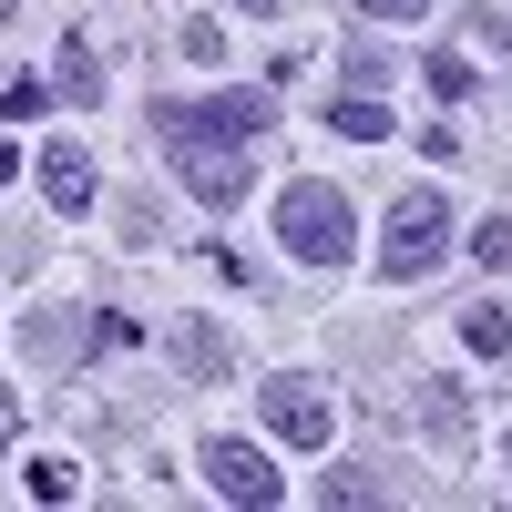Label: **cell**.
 I'll use <instances>...</instances> for the list:
<instances>
[{
	"label": "cell",
	"instance_id": "6da1fadb",
	"mask_svg": "<svg viewBox=\"0 0 512 512\" xmlns=\"http://www.w3.org/2000/svg\"><path fill=\"white\" fill-rule=\"evenodd\" d=\"M277 246L297 256V267H349L359 256V216H349V195L318 185V175H297L277 195Z\"/></svg>",
	"mask_w": 512,
	"mask_h": 512
},
{
	"label": "cell",
	"instance_id": "7a4b0ae2",
	"mask_svg": "<svg viewBox=\"0 0 512 512\" xmlns=\"http://www.w3.org/2000/svg\"><path fill=\"white\" fill-rule=\"evenodd\" d=\"M277 134V93H164L154 103V144H267Z\"/></svg>",
	"mask_w": 512,
	"mask_h": 512
},
{
	"label": "cell",
	"instance_id": "3957f363",
	"mask_svg": "<svg viewBox=\"0 0 512 512\" xmlns=\"http://www.w3.org/2000/svg\"><path fill=\"white\" fill-rule=\"evenodd\" d=\"M441 256H451V195L441 185H410L400 205H390V226H379V277H431L441 267Z\"/></svg>",
	"mask_w": 512,
	"mask_h": 512
},
{
	"label": "cell",
	"instance_id": "277c9868",
	"mask_svg": "<svg viewBox=\"0 0 512 512\" xmlns=\"http://www.w3.org/2000/svg\"><path fill=\"white\" fill-rule=\"evenodd\" d=\"M256 410H267V431L287 451H328V431H338V400L318 390V379H297V369H277L267 390H256Z\"/></svg>",
	"mask_w": 512,
	"mask_h": 512
},
{
	"label": "cell",
	"instance_id": "5b68a950",
	"mask_svg": "<svg viewBox=\"0 0 512 512\" xmlns=\"http://www.w3.org/2000/svg\"><path fill=\"white\" fill-rule=\"evenodd\" d=\"M175 154V175H185V195L195 205H246V175H256V144H164Z\"/></svg>",
	"mask_w": 512,
	"mask_h": 512
},
{
	"label": "cell",
	"instance_id": "8992f818",
	"mask_svg": "<svg viewBox=\"0 0 512 512\" xmlns=\"http://www.w3.org/2000/svg\"><path fill=\"white\" fill-rule=\"evenodd\" d=\"M205 482H216L226 502H246V512H267V502H287V482H277V461L256 451V441H205Z\"/></svg>",
	"mask_w": 512,
	"mask_h": 512
},
{
	"label": "cell",
	"instance_id": "52a82bcc",
	"mask_svg": "<svg viewBox=\"0 0 512 512\" xmlns=\"http://www.w3.org/2000/svg\"><path fill=\"white\" fill-rule=\"evenodd\" d=\"M41 195H52V216H82V205H93V154L82 144H41Z\"/></svg>",
	"mask_w": 512,
	"mask_h": 512
},
{
	"label": "cell",
	"instance_id": "ba28073f",
	"mask_svg": "<svg viewBox=\"0 0 512 512\" xmlns=\"http://www.w3.org/2000/svg\"><path fill=\"white\" fill-rule=\"evenodd\" d=\"M328 134L338 144H390V103H379V93H338L328 103Z\"/></svg>",
	"mask_w": 512,
	"mask_h": 512
},
{
	"label": "cell",
	"instance_id": "9c48e42d",
	"mask_svg": "<svg viewBox=\"0 0 512 512\" xmlns=\"http://www.w3.org/2000/svg\"><path fill=\"white\" fill-rule=\"evenodd\" d=\"M390 72H400V62L379 52V41H349V52H338V82H349V93H379Z\"/></svg>",
	"mask_w": 512,
	"mask_h": 512
},
{
	"label": "cell",
	"instance_id": "30bf717a",
	"mask_svg": "<svg viewBox=\"0 0 512 512\" xmlns=\"http://www.w3.org/2000/svg\"><path fill=\"white\" fill-rule=\"evenodd\" d=\"M52 93H62V103H103V62L82 52V41L62 52V72H52Z\"/></svg>",
	"mask_w": 512,
	"mask_h": 512
},
{
	"label": "cell",
	"instance_id": "8fae6325",
	"mask_svg": "<svg viewBox=\"0 0 512 512\" xmlns=\"http://www.w3.org/2000/svg\"><path fill=\"white\" fill-rule=\"evenodd\" d=\"M420 72H431V93H441V103H472V93H482V72H472V52H431Z\"/></svg>",
	"mask_w": 512,
	"mask_h": 512
},
{
	"label": "cell",
	"instance_id": "7c38bea8",
	"mask_svg": "<svg viewBox=\"0 0 512 512\" xmlns=\"http://www.w3.org/2000/svg\"><path fill=\"white\" fill-rule=\"evenodd\" d=\"M461 338H472L482 359H502V349H512V308H472V318H461Z\"/></svg>",
	"mask_w": 512,
	"mask_h": 512
},
{
	"label": "cell",
	"instance_id": "4fadbf2b",
	"mask_svg": "<svg viewBox=\"0 0 512 512\" xmlns=\"http://www.w3.org/2000/svg\"><path fill=\"white\" fill-rule=\"evenodd\" d=\"M349 11H359V21H431L441 0H349Z\"/></svg>",
	"mask_w": 512,
	"mask_h": 512
},
{
	"label": "cell",
	"instance_id": "5bb4252c",
	"mask_svg": "<svg viewBox=\"0 0 512 512\" xmlns=\"http://www.w3.org/2000/svg\"><path fill=\"white\" fill-rule=\"evenodd\" d=\"M31 502H72V461H31Z\"/></svg>",
	"mask_w": 512,
	"mask_h": 512
},
{
	"label": "cell",
	"instance_id": "9a60e30c",
	"mask_svg": "<svg viewBox=\"0 0 512 512\" xmlns=\"http://www.w3.org/2000/svg\"><path fill=\"white\" fill-rule=\"evenodd\" d=\"M318 492H328V502H379V472H328Z\"/></svg>",
	"mask_w": 512,
	"mask_h": 512
},
{
	"label": "cell",
	"instance_id": "2e32d148",
	"mask_svg": "<svg viewBox=\"0 0 512 512\" xmlns=\"http://www.w3.org/2000/svg\"><path fill=\"white\" fill-rule=\"evenodd\" d=\"M472 256H482V267H512V226H502V216L472 226Z\"/></svg>",
	"mask_w": 512,
	"mask_h": 512
},
{
	"label": "cell",
	"instance_id": "e0dca14e",
	"mask_svg": "<svg viewBox=\"0 0 512 512\" xmlns=\"http://www.w3.org/2000/svg\"><path fill=\"white\" fill-rule=\"evenodd\" d=\"M236 11H246V21H277V11H287V0H236Z\"/></svg>",
	"mask_w": 512,
	"mask_h": 512
},
{
	"label": "cell",
	"instance_id": "ac0fdd59",
	"mask_svg": "<svg viewBox=\"0 0 512 512\" xmlns=\"http://www.w3.org/2000/svg\"><path fill=\"white\" fill-rule=\"evenodd\" d=\"M11 175H21V144H0V185H11Z\"/></svg>",
	"mask_w": 512,
	"mask_h": 512
}]
</instances>
